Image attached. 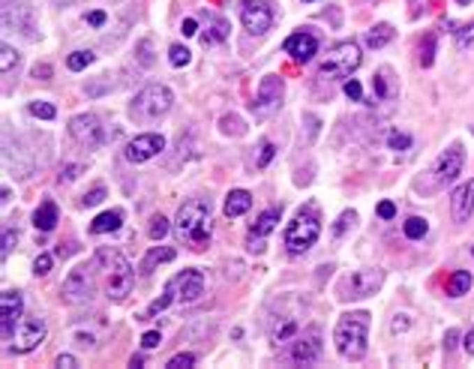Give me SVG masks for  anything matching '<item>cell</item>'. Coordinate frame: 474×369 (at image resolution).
<instances>
[{"label":"cell","mask_w":474,"mask_h":369,"mask_svg":"<svg viewBox=\"0 0 474 369\" xmlns=\"http://www.w3.org/2000/svg\"><path fill=\"white\" fill-rule=\"evenodd\" d=\"M175 234L180 243L201 253L210 243L214 234V223H210V198H189L180 204L177 219H175Z\"/></svg>","instance_id":"1"},{"label":"cell","mask_w":474,"mask_h":369,"mask_svg":"<svg viewBox=\"0 0 474 369\" xmlns=\"http://www.w3.org/2000/svg\"><path fill=\"white\" fill-rule=\"evenodd\" d=\"M366 333H369V312H348L339 318L334 342L346 361H360L366 354Z\"/></svg>","instance_id":"2"},{"label":"cell","mask_w":474,"mask_h":369,"mask_svg":"<svg viewBox=\"0 0 474 369\" xmlns=\"http://www.w3.org/2000/svg\"><path fill=\"white\" fill-rule=\"evenodd\" d=\"M321 234V216L312 204H306L304 211H297L295 219L288 223L286 228V246L291 255H300V253H309L312 246H316Z\"/></svg>","instance_id":"3"},{"label":"cell","mask_w":474,"mask_h":369,"mask_svg":"<svg viewBox=\"0 0 474 369\" xmlns=\"http://www.w3.org/2000/svg\"><path fill=\"white\" fill-rule=\"evenodd\" d=\"M201 294H205V276H201V271H184V273H177V276L165 285V294L159 297V301L150 303L147 312L156 315V312H163V309H168L175 301H180V303H195Z\"/></svg>","instance_id":"4"},{"label":"cell","mask_w":474,"mask_h":369,"mask_svg":"<svg viewBox=\"0 0 474 369\" xmlns=\"http://www.w3.org/2000/svg\"><path fill=\"white\" fill-rule=\"evenodd\" d=\"M360 63H363L360 45L346 39V43H336L325 54V63H321V69H318V78H327V82H334V78H348Z\"/></svg>","instance_id":"5"},{"label":"cell","mask_w":474,"mask_h":369,"mask_svg":"<svg viewBox=\"0 0 474 369\" xmlns=\"http://www.w3.org/2000/svg\"><path fill=\"white\" fill-rule=\"evenodd\" d=\"M96 258L108 264V271H105V292H108V297H112V301H124V297L133 292V283H135L133 264H129L120 253H108V249H99Z\"/></svg>","instance_id":"6"},{"label":"cell","mask_w":474,"mask_h":369,"mask_svg":"<svg viewBox=\"0 0 474 369\" xmlns=\"http://www.w3.org/2000/svg\"><path fill=\"white\" fill-rule=\"evenodd\" d=\"M171 103H175V93H171L165 84H147L145 91L133 99V108H129V112H133L135 121L150 123V121H156V117L168 114Z\"/></svg>","instance_id":"7"},{"label":"cell","mask_w":474,"mask_h":369,"mask_svg":"<svg viewBox=\"0 0 474 369\" xmlns=\"http://www.w3.org/2000/svg\"><path fill=\"white\" fill-rule=\"evenodd\" d=\"M381 283H385V271L381 267H363V271L342 279L336 285V294H339V301H360V297L376 294Z\"/></svg>","instance_id":"8"},{"label":"cell","mask_w":474,"mask_h":369,"mask_svg":"<svg viewBox=\"0 0 474 369\" xmlns=\"http://www.w3.org/2000/svg\"><path fill=\"white\" fill-rule=\"evenodd\" d=\"M462 165H466L462 144H450L447 151L436 159V165H432V186H447L450 181H457L462 174Z\"/></svg>","instance_id":"9"},{"label":"cell","mask_w":474,"mask_h":369,"mask_svg":"<svg viewBox=\"0 0 474 369\" xmlns=\"http://www.w3.org/2000/svg\"><path fill=\"white\" fill-rule=\"evenodd\" d=\"M240 22H244L246 33H252V36L267 33L270 24H274L270 0H244V6H240Z\"/></svg>","instance_id":"10"},{"label":"cell","mask_w":474,"mask_h":369,"mask_svg":"<svg viewBox=\"0 0 474 369\" xmlns=\"http://www.w3.org/2000/svg\"><path fill=\"white\" fill-rule=\"evenodd\" d=\"M45 339V322L43 318H22L15 327V333L9 336V348L15 354H27Z\"/></svg>","instance_id":"11"},{"label":"cell","mask_w":474,"mask_h":369,"mask_svg":"<svg viewBox=\"0 0 474 369\" xmlns=\"http://www.w3.org/2000/svg\"><path fill=\"white\" fill-rule=\"evenodd\" d=\"M69 135H73L82 147H87V151L103 147V142H105V129L99 126V121L94 114H75L73 121H69Z\"/></svg>","instance_id":"12"},{"label":"cell","mask_w":474,"mask_h":369,"mask_svg":"<svg viewBox=\"0 0 474 369\" xmlns=\"http://www.w3.org/2000/svg\"><path fill=\"white\" fill-rule=\"evenodd\" d=\"M282 78H276V75H265L261 78V84H258V93H255V103H252V112H255L258 117H267V114H274L276 108L282 105Z\"/></svg>","instance_id":"13"},{"label":"cell","mask_w":474,"mask_h":369,"mask_svg":"<svg viewBox=\"0 0 474 369\" xmlns=\"http://www.w3.org/2000/svg\"><path fill=\"white\" fill-rule=\"evenodd\" d=\"M159 151H165V138L156 133H141L126 144L124 156L129 163H147V159H154Z\"/></svg>","instance_id":"14"},{"label":"cell","mask_w":474,"mask_h":369,"mask_svg":"<svg viewBox=\"0 0 474 369\" xmlns=\"http://www.w3.org/2000/svg\"><path fill=\"white\" fill-rule=\"evenodd\" d=\"M64 297L69 303H82L94 297V273L87 267H75L69 271V276L64 279Z\"/></svg>","instance_id":"15"},{"label":"cell","mask_w":474,"mask_h":369,"mask_svg":"<svg viewBox=\"0 0 474 369\" xmlns=\"http://www.w3.org/2000/svg\"><path fill=\"white\" fill-rule=\"evenodd\" d=\"M282 52H286L295 63H309L312 57L318 54V36L309 33V31H297L286 39V45H282Z\"/></svg>","instance_id":"16"},{"label":"cell","mask_w":474,"mask_h":369,"mask_svg":"<svg viewBox=\"0 0 474 369\" xmlns=\"http://www.w3.org/2000/svg\"><path fill=\"white\" fill-rule=\"evenodd\" d=\"M18 322H22V294L6 288V292L0 294V331H3L6 342H9V336L15 333Z\"/></svg>","instance_id":"17"},{"label":"cell","mask_w":474,"mask_h":369,"mask_svg":"<svg viewBox=\"0 0 474 369\" xmlns=\"http://www.w3.org/2000/svg\"><path fill=\"white\" fill-rule=\"evenodd\" d=\"M276 223H279L276 207H267V211L252 223V228H249V253H265V237L274 232Z\"/></svg>","instance_id":"18"},{"label":"cell","mask_w":474,"mask_h":369,"mask_svg":"<svg viewBox=\"0 0 474 369\" xmlns=\"http://www.w3.org/2000/svg\"><path fill=\"white\" fill-rule=\"evenodd\" d=\"M450 216H453V223H468L474 216V181L462 183L457 193L450 195Z\"/></svg>","instance_id":"19"},{"label":"cell","mask_w":474,"mask_h":369,"mask_svg":"<svg viewBox=\"0 0 474 369\" xmlns=\"http://www.w3.org/2000/svg\"><path fill=\"white\" fill-rule=\"evenodd\" d=\"M321 357V339L318 336H309V339H297L295 348H291V361L300 363V366H309Z\"/></svg>","instance_id":"20"},{"label":"cell","mask_w":474,"mask_h":369,"mask_svg":"<svg viewBox=\"0 0 474 369\" xmlns=\"http://www.w3.org/2000/svg\"><path fill=\"white\" fill-rule=\"evenodd\" d=\"M228 33H231V24L225 22V18H219V15H210V13H207V24H205V33H201V43H205V48L225 43Z\"/></svg>","instance_id":"21"},{"label":"cell","mask_w":474,"mask_h":369,"mask_svg":"<svg viewBox=\"0 0 474 369\" xmlns=\"http://www.w3.org/2000/svg\"><path fill=\"white\" fill-rule=\"evenodd\" d=\"M252 207V195L246 193V189H231L228 193V198H225V216L228 219H237V216H244L246 211Z\"/></svg>","instance_id":"22"},{"label":"cell","mask_w":474,"mask_h":369,"mask_svg":"<svg viewBox=\"0 0 474 369\" xmlns=\"http://www.w3.org/2000/svg\"><path fill=\"white\" fill-rule=\"evenodd\" d=\"M120 225H124V211H105L90 223V234H108V232H117Z\"/></svg>","instance_id":"23"},{"label":"cell","mask_w":474,"mask_h":369,"mask_svg":"<svg viewBox=\"0 0 474 369\" xmlns=\"http://www.w3.org/2000/svg\"><path fill=\"white\" fill-rule=\"evenodd\" d=\"M34 225L39 228V232H52V228L57 225V204L54 202H43L36 207L34 213Z\"/></svg>","instance_id":"24"},{"label":"cell","mask_w":474,"mask_h":369,"mask_svg":"<svg viewBox=\"0 0 474 369\" xmlns=\"http://www.w3.org/2000/svg\"><path fill=\"white\" fill-rule=\"evenodd\" d=\"M175 249H168V246H159V249H150V253H147V258H145V262H141V273H154V267L156 264H163V262H175Z\"/></svg>","instance_id":"25"},{"label":"cell","mask_w":474,"mask_h":369,"mask_svg":"<svg viewBox=\"0 0 474 369\" xmlns=\"http://www.w3.org/2000/svg\"><path fill=\"white\" fill-rule=\"evenodd\" d=\"M291 336H297L295 318H279V322H274V327H270V339H274V342H288Z\"/></svg>","instance_id":"26"},{"label":"cell","mask_w":474,"mask_h":369,"mask_svg":"<svg viewBox=\"0 0 474 369\" xmlns=\"http://www.w3.org/2000/svg\"><path fill=\"white\" fill-rule=\"evenodd\" d=\"M393 33H397V31H393L390 24H376V27H372V31L366 33V45H369V48H385L390 39H393Z\"/></svg>","instance_id":"27"},{"label":"cell","mask_w":474,"mask_h":369,"mask_svg":"<svg viewBox=\"0 0 474 369\" xmlns=\"http://www.w3.org/2000/svg\"><path fill=\"white\" fill-rule=\"evenodd\" d=\"M471 288V273L468 271H457L447 279V297H462Z\"/></svg>","instance_id":"28"},{"label":"cell","mask_w":474,"mask_h":369,"mask_svg":"<svg viewBox=\"0 0 474 369\" xmlns=\"http://www.w3.org/2000/svg\"><path fill=\"white\" fill-rule=\"evenodd\" d=\"M402 232H406V237H408V241H420V237H427V232H429V223H427V219H420V216H411V219H406V225H402Z\"/></svg>","instance_id":"29"},{"label":"cell","mask_w":474,"mask_h":369,"mask_svg":"<svg viewBox=\"0 0 474 369\" xmlns=\"http://www.w3.org/2000/svg\"><path fill=\"white\" fill-rule=\"evenodd\" d=\"M27 112L34 114V117H39V121H54V117H57V108L52 103H39V99L27 105Z\"/></svg>","instance_id":"30"},{"label":"cell","mask_w":474,"mask_h":369,"mask_svg":"<svg viewBox=\"0 0 474 369\" xmlns=\"http://www.w3.org/2000/svg\"><path fill=\"white\" fill-rule=\"evenodd\" d=\"M90 63H94V52H73L66 57V66L73 69V73H82V69H87Z\"/></svg>","instance_id":"31"},{"label":"cell","mask_w":474,"mask_h":369,"mask_svg":"<svg viewBox=\"0 0 474 369\" xmlns=\"http://www.w3.org/2000/svg\"><path fill=\"white\" fill-rule=\"evenodd\" d=\"M387 147H390V151H408V147H411V135L399 133V129H390V133H387Z\"/></svg>","instance_id":"32"},{"label":"cell","mask_w":474,"mask_h":369,"mask_svg":"<svg viewBox=\"0 0 474 369\" xmlns=\"http://www.w3.org/2000/svg\"><path fill=\"white\" fill-rule=\"evenodd\" d=\"M436 63V33H429L420 45V66H432Z\"/></svg>","instance_id":"33"},{"label":"cell","mask_w":474,"mask_h":369,"mask_svg":"<svg viewBox=\"0 0 474 369\" xmlns=\"http://www.w3.org/2000/svg\"><path fill=\"white\" fill-rule=\"evenodd\" d=\"M453 36H457V48H459V52L471 48V45H474V22H471V24H462L459 31H453Z\"/></svg>","instance_id":"34"},{"label":"cell","mask_w":474,"mask_h":369,"mask_svg":"<svg viewBox=\"0 0 474 369\" xmlns=\"http://www.w3.org/2000/svg\"><path fill=\"white\" fill-rule=\"evenodd\" d=\"M219 126H223L225 135H244V133H246L244 121H240V117H235V114H225L223 121H219Z\"/></svg>","instance_id":"35"},{"label":"cell","mask_w":474,"mask_h":369,"mask_svg":"<svg viewBox=\"0 0 474 369\" xmlns=\"http://www.w3.org/2000/svg\"><path fill=\"white\" fill-rule=\"evenodd\" d=\"M189 61H193V54H189V48H184V45H171V52H168V63L171 66H186Z\"/></svg>","instance_id":"36"},{"label":"cell","mask_w":474,"mask_h":369,"mask_svg":"<svg viewBox=\"0 0 474 369\" xmlns=\"http://www.w3.org/2000/svg\"><path fill=\"white\" fill-rule=\"evenodd\" d=\"M165 234H168V219L159 213V216L150 219V241H163Z\"/></svg>","instance_id":"37"},{"label":"cell","mask_w":474,"mask_h":369,"mask_svg":"<svg viewBox=\"0 0 474 369\" xmlns=\"http://www.w3.org/2000/svg\"><path fill=\"white\" fill-rule=\"evenodd\" d=\"M274 156H276V147H274V142H261L255 165H258V168H267V165H270V159H274Z\"/></svg>","instance_id":"38"},{"label":"cell","mask_w":474,"mask_h":369,"mask_svg":"<svg viewBox=\"0 0 474 369\" xmlns=\"http://www.w3.org/2000/svg\"><path fill=\"white\" fill-rule=\"evenodd\" d=\"M0 54H3V57H0V69H3V73H9V69L18 63V52H15L13 45H3V48H0Z\"/></svg>","instance_id":"39"},{"label":"cell","mask_w":474,"mask_h":369,"mask_svg":"<svg viewBox=\"0 0 474 369\" xmlns=\"http://www.w3.org/2000/svg\"><path fill=\"white\" fill-rule=\"evenodd\" d=\"M52 262H54V258L48 255V253H39L36 262H34V273H36V276H45L48 271H52Z\"/></svg>","instance_id":"40"},{"label":"cell","mask_w":474,"mask_h":369,"mask_svg":"<svg viewBox=\"0 0 474 369\" xmlns=\"http://www.w3.org/2000/svg\"><path fill=\"white\" fill-rule=\"evenodd\" d=\"M195 363V354H175V357H171V361L165 363V369H186V366H193Z\"/></svg>","instance_id":"41"},{"label":"cell","mask_w":474,"mask_h":369,"mask_svg":"<svg viewBox=\"0 0 474 369\" xmlns=\"http://www.w3.org/2000/svg\"><path fill=\"white\" fill-rule=\"evenodd\" d=\"M387 73H378L376 78H372V87H376V96L378 99H387L390 96V87H387V78H385Z\"/></svg>","instance_id":"42"},{"label":"cell","mask_w":474,"mask_h":369,"mask_svg":"<svg viewBox=\"0 0 474 369\" xmlns=\"http://www.w3.org/2000/svg\"><path fill=\"white\" fill-rule=\"evenodd\" d=\"M346 96L351 99V103H360V99H363V87H360L357 78H348V82H346Z\"/></svg>","instance_id":"43"},{"label":"cell","mask_w":474,"mask_h":369,"mask_svg":"<svg viewBox=\"0 0 474 369\" xmlns=\"http://www.w3.org/2000/svg\"><path fill=\"white\" fill-rule=\"evenodd\" d=\"M103 198H105V189L96 186V189H90V193L82 198V202H84V207H96L99 202H103Z\"/></svg>","instance_id":"44"},{"label":"cell","mask_w":474,"mask_h":369,"mask_svg":"<svg viewBox=\"0 0 474 369\" xmlns=\"http://www.w3.org/2000/svg\"><path fill=\"white\" fill-rule=\"evenodd\" d=\"M351 223H355V211H346V213H342V216H339V223L334 225V234L339 237V234H342V232H346V228H348Z\"/></svg>","instance_id":"45"},{"label":"cell","mask_w":474,"mask_h":369,"mask_svg":"<svg viewBox=\"0 0 474 369\" xmlns=\"http://www.w3.org/2000/svg\"><path fill=\"white\" fill-rule=\"evenodd\" d=\"M408 327H411L408 315H397V318H393V322H390V333H406Z\"/></svg>","instance_id":"46"},{"label":"cell","mask_w":474,"mask_h":369,"mask_svg":"<svg viewBox=\"0 0 474 369\" xmlns=\"http://www.w3.org/2000/svg\"><path fill=\"white\" fill-rule=\"evenodd\" d=\"M159 342H163V336H159V331H147L145 336H141V345H145V348H156Z\"/></svg>","instance_id":"47"},{"label":"cell","mask_w":474,"mask_h":369,"mask_svg":"<svg viewBox=\"0 0 474 369\" xmlns=\"http://www.w3.org/2000/svg\"><path fill=\"white\" fill-rule=\"evenodd\" d=\"M378 216L381 219H393V216H397V204H393V202H381L378 204Z\"/></svg>","instance_id":"48"},{"label":"cell","mask_w":474,"mask_h":369,"mask_svg":"<svg viewBox=\"0 0 474 369\" xmlns=\"http://www.w3.org/2000/svg\"><path fill=\"white\" fill-rule=\"evenodd\" d=\"M34 78H39V82H48V78H52V66H48V63H36L34 66Z\"/></svg>","instance_id":"49"},{"label":"cell","mask_w":474,"mask_h":369,"mask_svg":"<svg viewBox=\"0 0 474 369\" xmlns=\"http://www.w3.org/2000/svg\"><path fill=\"white\" fill-rule=\"evenodd\" d=\"M108 22V15L105 13H99V9H96V13H87V24H94V27H103Z\"/></svg>","instance_id":"50"},{"label":"cell","mask_w":474,"mask_h":369,"mask_svg":"<svg viewBox=\"0 0 474 369\" xmlns=\"http://www.w3.org/2000/svg\"><path fill=\"white\" fill-rule=\"evenodd\" d=\"M180 31H184V36H195L198 33V22L195 18H184V27H180Z\"/></svg>","instance_id":"51"},{"label":"cell","mask_w":474,"mask_h":369,"mask_svg":"<svg viewBox=\"0 0 474 369\" xmlns=\"http://www.w3.org/2000/svg\"><path fill=\"white\" fill-rule=\"evenodd\" d=\"M75 249H78L75 243H66V246H64V243H60L54 255H57V258H69V255H73V253H75Z\"/></svg>","instance_id":"52"},{"label":"cell","mask_w":474,"mask_h":369,"mask_svg":"<svg viewBox=\"0 0 474 369\" xmlns=\"http://www.w3.org/2000/svg\"><path fill=\"white\" fill-rule=\"evenodd\" d=\"M57 366H60V369H73V366H75V357H73V354H60V357H57Z\"/></svg>","instance_id":"53"},{"label":"cell","mask_w":474,"mask_h":369,"mask_svg":"<svg viewBox=\"0 0 474 369\" xmlns=\"http://www.w3.org/2000/svg\"><path fill=\"white\" fill-rule=\"evenodd\" d=\"M15 243V232H3V258L9 255V249Z\"/></svg>","instance_id":"54"},{"label":"cell","mask_w":474,"mask_h":369,"mask_svg":"<svg viewBox=\"0 0 474 369\" xmlns=\"http://www.w3.org/2000/svg\"><path fill=\"white\" fill-rule=\"evenodd\" d=\"M457 339H459V333H457V331H447V333H445V348H447V352H450L453 345H457Z\"/></svg>","instance_id":"55"},{"label":"cell","mask_w":474,"mask_h":369,"mask_svg":"<svg viewBox=\"0 0 474 369\" xmlns=\"http://www.w3.org/2000/svg\"><path fill=\"white\" fill-rule=\"evenodd\" d=\"M466 352L474 357V327H471V331L466 333Z\"/></svg>","instance_id":"56"},{"label":"cell","mask_w":474,"mask_h":369,"mask_svg":"<svg viewBox=\"0 0 474 369\" xmlns=\"http://www.w3.org/2000/svg\"><path fill=\"white\" fill-rule=\"evenodd\" d=\"M75 172H78V168H75V165H69V168H66V174H60V181H73Z\"/></svg>","instance_id":"57"},{"label":"cell","mask_w":474,"mask_h":369,"mask_svg":"<svg viewBox=\"0 0 474 369\" xmlns=\"http://www.w3.org/2000/svg\"><path fill=\"white\" fill-rule=\"evenodd\" d=\"M457 3H459V6H468V3H471V0H457Z\"/></svg>","instance_id":"58"},{"label":"cell","mask_w":474,"mask_h":369,"mask_svg":"<svg viewBox=\"0 0 474 369\" xmlns=\"http://www.w3.org/2000/svg\"><path fill=\"white\" fill-rule=\"evenodd\" d=\"M471 255H474V246H471Z\"/></svg>","instance_id":"59"},{"label":"cell","mask_w":474,"mask_h":369,"mask_svg":"<svg viewBox=\"0 0 474 369\" xmlns=\"http://www.w3.org/2000/svg\"><path fill=\"white\" fill-rule=\"evenodd\" d=\"M306 3H309V0H306Z\"/></svg>","instance_id":"60"}]
</instances>
